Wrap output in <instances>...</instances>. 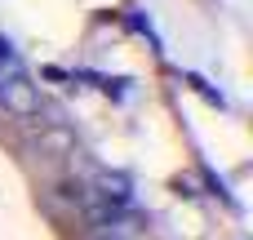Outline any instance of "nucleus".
Masks as SVG:
<instances>
[{
    "label": "nucleus",
    "instance_id": "1",
    "mask_svg": "<svg viewBox=\"0 0 253 240\" xmlns=\"http://www.w3.org/2000/svg\"><path fill=\"white\" fill-rule=\"evenodd\" d=\"M0 107L13 116H36L40 111V94L22 67V58L13 53L9 40H0Z\"/></svg>",
    "mask_w": 253,
    "mask_h": 240
}]
</instances>
